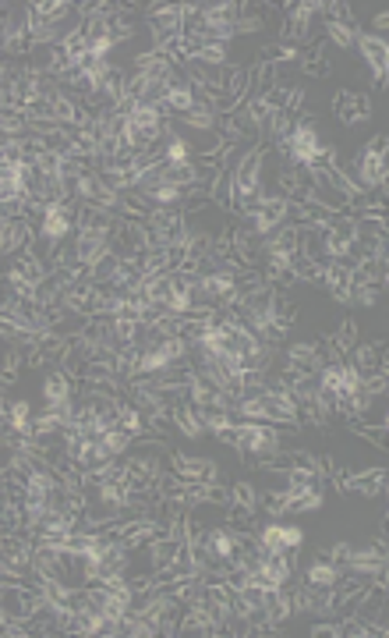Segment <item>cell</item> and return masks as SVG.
I'll use <instances>...</instances> for the list:
<instances>
[{
	"mask_svg": "<svg viewBox=\"0 0 389 638\" xmlns=\"http://www.w3.org/2000/svg\"><path fill=\"white\" fill-rule=\"evenodd\" d=\"M234 447L248 458V465H255L252 458H276L283 454V437L280 426L272 422H234Z\"/></svg>",
	"mask_w": 389,
	"mask_h": 638,
	"instance_id": "6da1fadb",
	"label": "cell"
},
{
	"mask_svg": "<svg viewBox=\"0 0 389 638\" xmlns=\"http://www.w3.org/2000/svg\"><path fill=\"white\" fill-rule=\"evenodd\" d=\"M351 170H354L351 177L358 184H365L376 195H386V132H379L372 143L361 146V153L354 157Z\"/></svg>",
	"mask_w": 389,
	"mask_h": 638,
	"instance_id": "7a4b0ae2",
	"label": "cell"
},
{
	"mask_svg": "<svg viewBox=\"0 0 389 638\" xmlns=\"http://www.w3.org/2000/svg\"><path fill=\"white\" fill-rule=\"evenodd\" d=\"M145 25L152 32V50L170 53V46L184 36L181 4H145Z\"/></svg>",
	"mask_w": 389,
	"mask_h": 638,
	"instance_id": "3957f363",
	"label": "cell"
},
{
	"mask_svg": "<svg viewBox=\"0 0 389 638\" xmlns=\"http://www.w3.org/2000/svg\"><path fill=\"white\" fill-rule=\"evenodd\" d=\"M319 14V4L301 0V4H287V11L280 14V39L276 43H290L301 46L312 39V18Z\"/></svg>",
	"mask_w": 389,
	"mask_h": 638,
	"instance_id": "277c9868",
	"label": "cell"
},
{
	"mask_svg": "<svg viewBox=\"0 0 389 638\" xmlns=\"http://www.w3.org/2000/svg\"><path fill=\"white\" fill-rule=\"evenodd\" d=\"M241 550H245V536H238L231 525L206 528V553H209L213 568H234Z\"/></svg>",
	"mask_w": 389,
	"mask_h": 638,
	"instance_id": "5b68a950",
	"label": "cell"
},
{
	"mask_svg": "<svg viewBox=\"0 0 389 638\" xmlns=\"http://www.w3.org/2000/svg\"><path fill=\"white\" fill-rule=\"evenodd\" d=\"M245 220H248V227H252L259 238H265V234H272L276 227L290 224V202H287L283 195H265Z\"/></svg>",
	"mask_w": 389,
	"mask_h": 638,
	"instance_id": "8992f818",
	"label": "cell"
},
{
	"mask_svg": "<svg viewBox=\"0 0 389 638\" xmlns=\"http://www.w3.org/2000/svg\"><path fill=\"white\" fill-rule=\"evenodd\" d=\"M326 365L319 340H297L283 351V372H301V376H319V369Z\"/></svg>",
	"mask_w": 389,
	"mask_h": 638,
	"instance_id": "52a82bcc",
	"label": "cell"
},
{
	"mask_svg": "<svg viewBox=\"0 0 389 638\" xmlns=\"http://www.w3.org/2000/svg\"><path fill=\"white\" fill-rule=\"evenodd\" d=\"M170 472L184 482H213L220 478V469L213 458H195V454H184V451H170Z\"/></svg>",
	"mask_w": 389,
	"mask_h": 638,
	"instance_id": "ba28073f",
	"label": "cell"
},
{
	"mask_svg": "<svg viewBox=\"0 0 389 638\" xmlns=\"http://www.w3.org/2000/svg\"><path fill=\"white\" fill-rule=\"evenodd\" d=\"M333 114H336V121H340V125L354 128V125H361V121H369V118H372V100H369L365 93L340 89V93L333 96Z\"/></svg>",
	"mask_w": 389,
	"mask_h": 638,
	"instance_id": "9c48e42d",
	"label": "cell"
},
{
	"mask_svg": "<svg viewBox=\"0 0 389 638\" xmlns=\"http://www.w3.org/2000/svg\"><path fill=\"white\" fill-rule=\"evenodd\" d=\"M354 46L361 50V57H365V64L372 68V75H376V89H386V64H389V43L383 36H372V32H358V39H354Z\"/></svg>",
	"mask_w": 389,
	"mask_h": 638,
	"instance_id": "30bf717a",
	"label": "cell"
},
{
	"mask_svg": "<svg viewBox=\"0 0 389 638\" xmlns=\"http://www.w3.org/2000/svg\"><path fill=\"white\" fill-rule=\"evenodd\" d=\"M347 362L358 369V376H372L386 369V340H358L347 355Z\"/></svg>",
	"mask_w": 389,
	"mask_h": 638,
	"instance_id": "8fae6325",
	"label": "cell"
},
{
	"mask_svg": "<svg viewBox=\"0 0 389 638\" xmlns=\"http://www.w3.org/2000/svg\"><path fill=\"white\" fill-rule=\"evenodd\" d=\"M118 224V217L96 202H78V213H75V234H110Z\"/></svg>",
	"mask_w": 389,
	"mask_h": 638,
	"instance_id": "7c38bea8",
	"label": "cell"
},
{
	"mask_svg": "<svg viewBox=\"0 0 389 638\" xmlns=\"http://www.w3.org/2000/svg\"><path fill=\"white\" fill-rule=\"evenodd\" d=\"M36 238V220H7L0 224V256H18L32 245Z\"/></svg>",
	"mask_w": 389,
	"mask_h": 638,
	"instance_id": "4fadbf2b",
	"label": "cell"
},
{
	"mask_svg": "<svg viewBox=\"0 0 389 638\" xmlns=\"http://www.w3.org/2000/svg\"><path fill=\"white\" fill-rule=\"evenodd\" d=\"M170 422H174V429L184 433L188 440H202V437H206V426H202V419H199V408H195L188 397H181V401L170 405Z\"/></svg>",
	"mask_w": 389,
	"mask_h": 638,
	"instance_id": "5bb4252c",
	"label": "cell"
},
{
	"mask_svg": "<svg viewBox=\"0 0 389 638\" xmlns=\"http://www.w3.org/2000/svg\"><path fill=\"white\" fill-rule=\"evenodd\" d=\"M262 252L272 256V259H294L297 256V227L294 224H283L276 227L272 234L262 238Z\"/></svg>",
	"mask_w": 389,
	"mask_h": 638,
	"instance_id": "9a60e30c",
	"label": "cell"
},
{
	"mask_svg": "<svg viewBox=\"0 0 389 638\" xmlns=\"http://www.w3.org/2000/svg\"><path fill=\"white\" fill-rule=\"evenodd\" d=\"M110 234H75V256H78V266H96L103 256H110Z\"/></svg>",
	"mask_w": 389,
	"mask_h": 638,
	"instance_id": "2e32d148",
	"label": "cell"
},
{
	"mask_svg": "<svg viewBox=\"0 0 389 638\" xmlns=\"http://www.w3.org/2000/svg\"><path fill=\"white\" fill-rule=\"evenodd\" d=\"M68 401H75V380L57 365L43 380V405H68Z\"/></svg>",
	"mask_w": 389,
	"mask_h": 638,
	"instance_id": "e0dca14e",
	"label": "cell"
},
{
	"mask_svg": "<svg viewBox=\"0 0 389 638\" xmlns=\"http://www.w3.org/2000/svg\"><path fill=\"white\" fill-rule=\"evenodd\" d=\"M134 68V75H142V78H156V82H163L177 64L166 57V53H159V50H145V53H134V61H131Z\"/></svg>",
	"mask_w": 389,
	"mask_h": 638,
	"instance_id": "ac0fdd59",
	"label": "cell"
},
{
	"mask_svg": "<svg viewBox=\"0 0 389 638\" xmlns=\"http://www.w3.org/2000/svg\"><path fill=\"white\" fill-rule=\"evenodd\" d=\"M297 68L304 71V75H312V78H329L333 75V64H329V57H326V43L319 39V43H308L301 53H297Z\"/></svg>",
	"mask_w": 389,
	"mask_h": 638,
	"instance_id": "d6986e66",
	"label": "cell"
},
{
	"mask_svg": "<svg viewBox=\"0 0 389 638\" xmlns=\"http://www.w3.org/2000/svg\"><path fill=\"white\" fill-rule=\"evenodd\" d=\"M340 575H344V568H336L333 560L319 557V560H312V564L304 568L301 582H304V585H312V589H333V585L340 582Z\"/></svg>",
	"mask_w": 389,
	"mask_h": 638,
	"instance_id": "ffe728a7",
	"label": "cell"
},
{
	"mask_svg": "<svg viewBox=\"0 0 389 638\" xmlns=\"http://www.w3.org/2000/svg\"><path fill=\"white\" fill-rule=\"evenodd\" d=\"M347 493H358V496H383V493H386V469H369V472H354V469H351Z\"/></svg>",
	"mask_w": 389,
	"mask_h": 638,
	"instance_id": "44dd1931",
	"label": "cell"
},
{
	"mask_svg": "<svg viewBox=\"0 0 389 638\" xmlns=\"http://www.w3.org/2000/svg\"><path fill=\"white\" fill-rule=\"evenodd\" d=\"M32 408H28V401H21V397H14L11 405H7V429L11 433H18V437H32Z\"/></svg>",
	"mask_w": 389,
	"mask_h": 638,
	"instance_id": "7402d4cb",
	"label": "cell"
},
{
	"mask_svg": "<svg viewBox=\"0 0 389 638\" xmlns=\"http://www.w3.org/2000/svg\"><path fill=\"white\" fill-rule=\"evenodd\" d=\"M322 489H290V507L287 514H312V511H322Z\"/></svg>",
	"mask_w": 389,
	"mask_h": 638,
	"instance_id": "603a6c76",
	"label": "cell"
},
{
	"mask_svg": "<svg viewBox=\"0 0 389 638\" xmlns=\"http://www.w3.org/2000/svg\"><path fill=\"white\" fill-rule=\"evenodd\" d=\"M231 507L259 514V489H255V486H252L248 478H238V482L231 486Z\"/></svg>",
	"mask_w": 389,
	"mask_h": 638,
	"instance_id": "cb8c5ba5",
	"label": "cell"
},
{
	"mask_svg": "<svg viewBox=\"0 0 389 638\" xmlns=\"http://www.w3.org/2000/svg\"><path fill=\"white\" fill-rule=\"evenodd\" d=\"M361 25H347V21H329L326 18V39L340 50H354V39H358Z\"/></svg>",
	"mask_w": 389,
	"mask_h": 638,
	"instance_id": "d4e9b609",
	"label": "cell"
},
{
	"mask_svg": "<svg viewBox=\"0 0 389 638\" xmlns=\"http://www.w3.org/2000/svg\"><path fill=\"white\" fill-rule=\"evenodd\" d=\"M118 426H121V429H128L134 440L149 433V426H145V415H142V412H138L131 401H121V405H118Z\"/></svg>",
	"mask_w": 389,
	"mask_h": 638,
	"instance_id": "484cf974",
	"label": "cell"
},
{
	"mask_svg": "<svg viewBox=\"0 0 389 638\" xmlns=\"http://www.w3.org/2000/svg\"><path fill=\"white\" fill-rule=\"evenodd\" d=\"M227 50H231V43H216V39H206V43L199 46L195 61H199L202 68H227Z\"/></svg>",
	"mask_w": 389,
	"mask_h": 638,
	"instance_id": "4316f807",
	"label": "cell"
},
{
	"mask_svg": "<svg viewBox=\"0 0 389 638\" xmlns=\"http://www.w3.org/2000/svg\"><path fill=\"white\" fill-rule=\"evenodd\" d=\"M100 444H103L114 458H125V454L131 451V444H134V437H131L128 429H121V426H110V429H103Z\"/></svg>",
	"mask_w": 389,
	"mask_h": 638,
	"instance_id": "83f0119b",
	"label": "cell"
},
{
	"mask_svg": "<svg viewBox=\"0 0 389 638\" xmlns=\"http://www.w3.org/2000/svg\"><path fill=\"white\" fill-rule=\"evenodd\" d=\"M379 299H383V284H361V281L351 284V306L372 309V306H379Z\"/></svg>",
	"mask_w": 389,
	"mask_h": 638,
	"instance_id": "f1b7e54d",
	"label": "cell"
},
{
	"mask_svg": "<svg viewBox=\"0 0 389 638\" xmlns=\"http://www.w3.org/2000/svg\"><path fill=\"white\" fill-rule=\"evenodd\" d=\"M177 121H184L188 128H195V132H216V114L213 110H206V107H195V110H188V114H181Z\"/></svg>",
	"mask_w": 389,
	"mask_h": 638,
	"instance_id": "f546056e",
	"label": "cell"
},
{
	"mask_svg": "<svg viewBox=\"0 0 389 638\" xmlns=\"http://www.w3.org/2000/svg\"><path fill=\"white\" fill-rule=\"evenodd\" d=\"M333 337H336V348H340V355L347 358V355H351V348L361 340V337H358V319H344V323H340V330H336Z\"/></svg>",
	"mask_w": 389,
	"mask_h": 638,
	"instance_id": "4dcf8cb0",
	"label": "cell"
},
{
	"mask_svg": "<svg viewBox=\"0 0 389 638\" xmlns=\"http://www.w3.org/2000/svg\"><path fill=\"white\" fill-rule=\"evenodd\" d=\"M301 107H304V89L301 86H287V93H283V114H290V118H297L301 114Z\"/></svg>",
	"mask_w": 389,
	"mask_h": 638,
	"instance_id": "1f68e13d",
	"label": "cell"
},
{
	"mask_svg": "<svg viewBox=\"0 0 389 638\" xmlns=\"http://www.w3.org/2000/svg\"><path fill=\"white\" fill-rule=\"evenodd\" d=\"M304 546V528L301 525H283V550H301Z\"/></svg>",
	"mask_w": 389,
	"mask_h": 638,
	"instance_id": "d6a6232c",
	"label": "cell"
},
{
	"mask_svg": "<svg viewBox=\"0 0 389 638\" xmlns=\"http://www.w3.org/2000/svg\"><path fill=\"white\" fill-rule=\"evenodd\" d=\"M386 29H389V14L379 11V14L372 18V36H383V39H386Z\"/></svg>",
	"mask_w": 389,
	"mask_h": 638,
	"instance_id": "836d02e7",
	"label": "cell"
}]
</instances>
